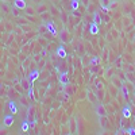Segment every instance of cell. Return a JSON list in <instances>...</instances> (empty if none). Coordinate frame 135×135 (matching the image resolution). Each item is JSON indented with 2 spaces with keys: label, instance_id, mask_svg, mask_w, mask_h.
Here are the masks:
<instances>
[{
  "label": "cell",
  "instance_id": "11",
  "mask_svg": "<svg viewBox=\"0 0 135 135\" xmlns=\"http://www.w3.org/2000/svg\"><path fill=\"white\" fill-rule=\"evenodd\" d=\"M107 2H108V0H101V3H103V6H105V4H107Z\"/></svg>",
  "mask_w": 135,
  "mask_h": 135
},
{
  "label": "cell",
  "instance_id": "9",
  "mask_svg": "<svg viewBox=\"0 0 135 135\" xmlns=\"http://www.w3.org/2000/svg\"><path fill=\"white\" fill-rule=\"evenodd\" d=\"M92 32H93V34L96 32V26H95V25H92Z\"/></svg>",
  "mask_w": 135,
  "mask_h": 135
},
{
  "label": "cell",
  "instance_id": "2",
  "mask_svg": "<svg viewBox=\"0 0 135 135\" xmlns=\"http://www.w3.org/2000/svg\"><path fill=\"white\" fill-rule=\"evenodd\" d=\"M14 7L18 9H26L27 8L26 0H14Z\"/></svg>",
  "mask_w": 135,
  "mask_h": 135
},
{
  "label": "cell",
  "instance_id": "7",
  "mask_svg": "<svg viewBox=\"0 0 135 135\" xmlns=\"http://www.w3.org/2000/svg\"><path fill=\"white\" fill-rule=\"evenodd\" d=\"M47 27H49V31H50V32H53V34H57V32H55V30H54V26H53L51 22H49V23H47Z\"/></svg>",
  "mask_w": 135,
  "mask_h": 135
},
{
  "label": "cell",
  "instance_id": "3",
  "mask_svg": "<svg viewBox=\"0 0 135 135\" xmlns=\"http://www.w3.org/2000/svg\"><path fill=\"white\" fill-rule=\"evenodd\" d=\"M58 81H60V84H62V85H69V78H68V74H66V73H61V74H60Z\"/></svg>",
  "mask_w": 135,
  "mask_h": 135
},
{
  "label": "cell",
  "instance_id": "8",
  "mask_svg": "<svg viewBox=\"0 0 135 135\" xmlns=\"http://www.w3.org/2000/svg\"><path fill=\"white\" fill-rule=\"evenodd\" d=\"M97 112H99V114H101V115H104V114H105V111H104L103 107H97Z\"/></svg>",
  "mask_w": 135,
  "mask_h": 135
},
{
  "label": "cell",
  "instance_id": "5",
  "mask_svg": "<svg viewBox=\"0 0 135 135\" xmlns=\"http://www.w3.org/2000/svg\"><path fill=\"white\" fill-rule=\"evenodd\" d=\"M61 38H62V42H68V39H69V34H66V30H64L61 32Z\"/></svg>",
  "mask_w": 135,
  "mask_h": 135
},
{
  "label": "cell",
  "instance_id": "4",
  "mask_svg": "<svg viewBox=\"0 0 135 135\" xmlns=\"http://www.w3.org/2000/svg\"><path fill=\"white\" fill-rule=\"evenodd\" d=\"M57 55H58V57H61V58H65L66 57V51H65L64 46H60L57 49Z\"/></svg>",
  "mask_w": 135,
  "mask_h": 135
},
{
  "label": "cell",
  "instance_id": "6",
  "mask_svg": "<svg viewBox=\"0 0 135 135\" xmlns=\"http://www.w3.org/2000/svg\"><path fill=\"white\" fill-rule=\"evenodd\" d=\"M0 135H8V130H7V127H6V126L0 127Z\"/></svg>",
  "mask_w": 135,
  "mask_h": 135
},
{
  "label": "cell",
  "instance_id": "1",
  "mask_svg": "<svg viewBox=\"0 0 135 135\" xmlns=\"http://www.w3.org/2000/svg\"><path fill=\"white\" fill-rule=\"evenodd\" d=\"M12 124H14V116L12 115H6L4 119H3V126H6L8 128V127H11Z\"/></svg>",
  "mask_w": 135,
  "mask_h": 135
},
{
  "label": "cell",
  "instance_id": "10",
  "mask_svg": "<svg viewBox=\"0 0 135 135\" xmlns=\"http://www.w3.org/2000/svg\"><path fill=\"white\" fill-rule=\"evenodd\" d=\"M31 2H32V3H37V4H38V3H41V2H42V0H31Z\"/></svg>",
  "mask_w": 135,
  "mask_h": 135
}]
</instances>
